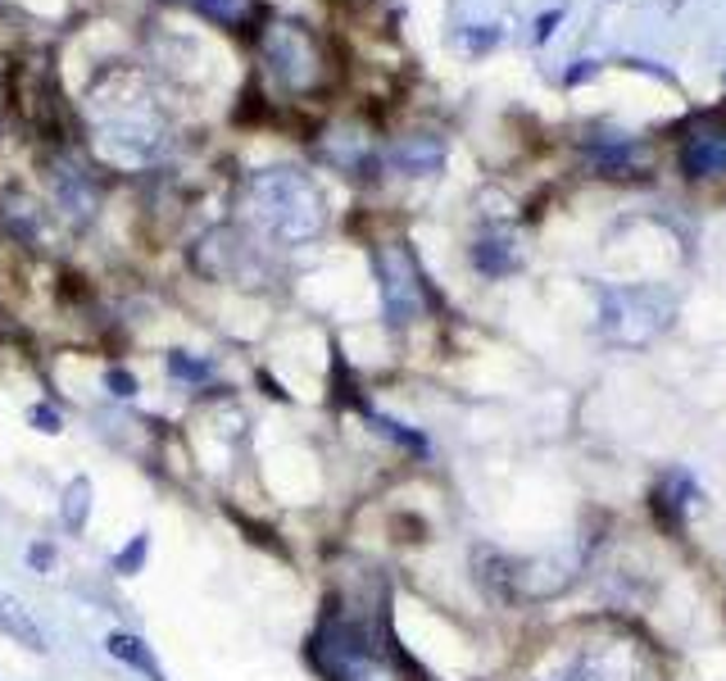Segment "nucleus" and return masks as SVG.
<instances>
[{"label":"nucleus","instance_id":"obj_1","mask_svg":"<svg viewBox=\"0 0 726 681\" xmlns=\"http://www.w3.org/2000/svg\"><path fill=\"white\" fill-rule=\"evenodd\" d=\"M304 659L323 681H409V654L373 618L327 609L309 632Z\"/></svg>","mask_w":726,"mask_h":681},{"label":"nucleus","instance_id":"obj_2","mask_svg":"<svg viewBox=\"0 0 726 681\" xmlns=\"http://www.w3.org/2000/svg\"><path fill=\"white\" fill-rule=\"evenodd\" d=\"M250 214L277 245H304L323 232L327 205L300 168H264L250 178Z\"/></svg>","mask_w":726,"mask_h":681},{"label":"nucleus","instance_id":"obj_3","mask_svg":"<svg viewBox=\"0 0 726 681\" xmlns=\"http://www.w3.org/2000/svg\"><path fill=\"white\" fill-rule=\"evenodd\" d=\"M477 582L490 600L500 604H536V600H554L559 591L573 587V577L581 568V554L573 550H550V554H504L481 545L473 554Z\"/></svg>","mask_w":726,"mask_h":681},{"label":"nucleus","instance_id":"obj_4","mask_svg":"<svg viewBox=\"0 0 726 681\" xmlns=\"http://www.w3.org/2000/svg\"><path fill=\"white\" fill-rule=\"evenodd\" d=\"M672 318H677V295L667 287H604L600 291V337L617 350H640L654 345Z\"/></svg>","mask_w":726,"mask_h":681},{"label":"nucleus","instance_id":"obj_5","mask_svg":"<svg viewBox=\"0 0 726 681\" xmlns=\"http://www.w3.org/2000/svg\"><path fill=\"white\" fill-rule=\"evenodd\" d=\"M373 268H377V291H381V318L386 327H404L423 323L427 318V305H431V287H427V273L418 264V255L404 245V241H381L373 250Z\"/></svg>","mask_w":726,"mask_h":681},{"label":"nucleus","instance_id":"obj_6","mask_svg":"<svg viewBox=\"0 0 726 681\" xmlns=\"http://www.w3.org/2000/svg\"><path fill=\"white\" fill-rule=\"evenodd\" d=\"M259 50H264L268 73L287 91H314L327 78V55L304 23H273L264 41H259Z\"/></svg>","mask_w":726,"mask_h":681},{"label":"nucleus","instance_id":"obj_7","mask_svg":"<svg viewBox=\"0 0 726 681\" xmlns=\"http://www.w3.org/2000/svg\"><path fill=\"white\" fill-rule=\"evenodd\" d=\"M677 164L686 178H726V114H694L681 141H677Z\"/></svg>","mask_w":726,"mask_h":681},{"label":"nucleus","instance_id":"obj_8","mask_svg":"<svg viewBox=\"0 0 726 681\" xmlns=\"http://www.w3.org/2000/svg\"><path fill=\"white\" fill-rule=\"evenodd\" d=\"M46 173H50V196L73 223H91L100 214V182L91 168H83L73 155H55Z\"/></svg>","mask_w":726,"mask_h":681},{"label":"nucleus","instance_id":"obj_9","mask_svg":"<svg viewBox=\"0 0 726 681\" xmlns=\"http://www.w3.org/2000/svg\"><path fill=\"white\" fill-rule=\"evenodd\" d=\"M650 504L663 527H686L699 514V504H704V491H699V482L686 468H667L650 491Z\"/></svg>","mask_w":726,"mask_h":681},{"label":"nucleus","instance_id":"obj_10","mask_svg":"<svg viewBox=\"0 0 726 681\" xmlns=\"http://www.w3.org/2000/svg\"><path fill=\"white\" fill-rule=\"evenodd\" d=\"M381 164L404 173V178H427V173H436L440 164H446V141H440L436 133H409V137L386 146Z\"/></svg>","mask_w":726,"mask_h":681},{"label":"nucleus","instance_id":"obj_11","mask_svg":"<svg viewBox=\"0 0 726 681\" xmlns=\"http://www.w3.org/2000/svg\"><path fill=\"white\" fill-rule=\"evenodd\" d=\"M0 636H5L10 645H23L28 654H46L50 650L41 622L33 618V609L18 595H10V591H0Z\"/></svg>","mask_w":726,"mask_h":681},{"label":"nucleus","instance_id":"obj_12","mask_svg":"<svg viewBox=\"0 0 726 681\" xmlns=\"http://www.w3.org/2000/svg\"><path fill=\"white\" fill-rule=\"evenodd\" d=\"M105 654H110V659H118L123 668L141 672L146 681H168L164 664L154 659V645H150L146 636H137V632H123V627H114V632H105Z\"/></svg>","mask_w":726,"mask_h":681},{"label":"nucleus","instance_id":"obj_13","mask_svg":"<svg viewBox=\"0 0 726 681\" xmlns=\"http://www.w3.org/2000/svg\"><path fill=\"white\" fill-rule=\"evenodd\" d=\"M473 264L481 277H509L517 264H523V250H517V237L504 232V227H490L473 241Z\"/></svg>","mask_w":726,"mask_h":681},{"label":"nucleus","instance_id":"obj_14","mask_svg":"<svg viewBox=\"0 0 726 681\" xmlns=\"http://www.w3.org/2000/svg\"><path fill=\"white\" fill-rule=\"evenodd\" d=\"M0 227H5V237L14 241V245H28V250H37V241H41V205L33 196H5L0 200Z\"/></svg>","mask_w":726,"mask_h":681},{"label":"nucleus","instance_id":"obj_15","mask_svg":"<svg viewBox=\"0 0 726 681\" xmlns=\"http://www.w3.org/2000/svg\"><path fill=\"white\" fill-rule=\"evenodd\" d=\"M91 509H96V487H91V477L87 472H77L64 482L60 491V527L68 537H83L87 527H91Z\"/></svg>","mask_w":726,"mask_h":681},{"label":"nucleus","instance_id":"obj_16","mask_svg":"<svg viewBox=\"0 0 726 681\" xmlns=\"http://www.w3.org/2000/svg\"><path fill=\"white\" fill-rule=\"evenodd\" d=\"M544 681H631V668L613 650H590V654H577L559 677H544Z\"/></svg>","mask_w":726,"mask_h":681},{"label":"nucleus","instance_id":"obj_17","mask_svg":"<svg viewBox=\"0 0 726 681\" xmlns=\"http://www.w3.org/2000/svg\"><path fill=\"white\" fill-rule=\"evenodd\" d=\"M164 368H168L173 382L191 387V391H200V387H210V382H214V364H210V360H200V355H191V350H168V355H164Z\"/></svg>","mask_w":726,"mask_h":681},{"label":"nucleus","instance_id":"obj_18","mask_svg":"<svg viewBox=\"0 0 726 681\" xmlns=\"http://www.w3.org/2000/svg\"><path fill=\"white\" fill-rule=\"evenodd\" d=\"M146 559H150V532H137L123 550L110 554V572L114 577H137V572H146Z\"/></svg>","mask_w":726,"mask_h":681},{"label":"nucleus","instance_id":"obj_19","mask_svg":"<svg viewBox=\"0 0 726 681\" xmlns=\"http://www.w3.org/2000/svg\"><path fill=\"white\" fill-rule=\"evenodd\" d=\"M191 5L204 14V18H214V23H223V28H246L250 23V5L246 0H191Z\"/></svg>","mask_w":726,"mask_h":681},{"label":"nucleus","instance_id":"obj_20","mask_svg":"<svg viewBox=\"0 0 726 681\" xmlns=\"http://www.w3.org/2000/svg\"><path fill=\"white\" fill-rule=\"evenodd\" d=\"M23 564H28V572H37V577L55 572V564H60V550H55V541H50V537H37V541H28V550H23Z\"/></svg>","mask_w":726,"mask_h":681},{"label":"nucleus","instance_id":"obj_21","mask_svg":"<svg viewBox=\"0 0 726 681\" xmlns=\"http://www.w3.org/2000/svg\"><path fill=\"white\" fill-rule=\"evenodd\" d=\"M28 427L33 432H41V437H60L64 432V414L55 409V405H46V400H37V405H28Z\"/></svg>","mask_w":726,"mask_h":681},{"label":"nucleus","instance_id":"obj_22","mask_svg":"<svg viewBox=\"0 0 726 681\" xmlns=\"http://www.w3.org/2000/svg\"><path fill=\"white\" fill-rule=\"evenodd\" d=\"M105 391H110L114 400H137L141 382H137V373H133V368H123V364H110V368H105Z\"/></svg>","mask_w":726,"mask_h":681}]
</instances>
